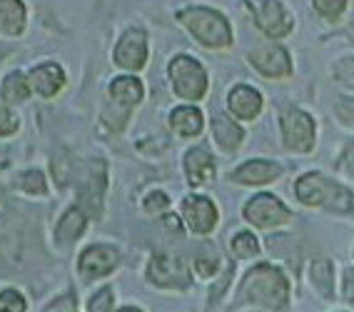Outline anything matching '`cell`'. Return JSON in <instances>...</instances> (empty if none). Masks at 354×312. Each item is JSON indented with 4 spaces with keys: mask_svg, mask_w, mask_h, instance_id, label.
Returning a JSON list of instances; mask_svg holds the SVG:
<instances>
[{
    "mask_svg": "<svg viewBox=\"0 0 354 312\" xmlns=\"http://www.w3.org/2000/svg\"><path fill=\"white\" fill-rule=\"evenodd\" d=\"M170 125L177 135L183 138H192L203 130V113L197 108H177L170 118Z\"/></svg>",
    "mask_w": 354,
    "mask_h": 312,
    "instance_id": "cell-20",
    "label": "cell"
},
{
    "mask_svg": "<svg viewBox=\"0 0 354 312\" xmlns=\"http://www.w3.org/2000/svg\"><path fill=\"white\" fill-rule=\"evenodd\" d=\"M6 102V95H0V135H13L18 130V120H15V115H10Z\"/></svg>",
    "mask_w": 354,
    "mask_h": 312,
    "instance_id": "cell-29",
    "label": "cell"
},
{
    "mask_svg": "<svg viewBox=\"0 0 354 312\" xmlns=\"http://www.w3.org/2000/svg\"><path fill=\"white\" fill-rule=\"evenodd\" d=\"M102 190H105V165L100 163V170H97V175H90V178L85 180V187H82V192H80L82 205L88 208V212L93 217L100 215Z\"/></svg>",
    "mask_w": 354,
    "mask_h": 312,
    "instance_id": "cell-18",
    "label": "cell"
},
{
    "mask_svg": "<svg viewBox=\"0 0 354 312\" xmlns=\"http://www.w3.org/2000/svg\"><path fill=\"white\" fill-rule=\"evenodd\" d=\"M185 170H187L190 185H205L215 175V163H212V158H209L205 147H195L185 158Z\"/></svg>",
    "mask_w": 354,
    "mask_h": 312,
    "instance_id": "cell-16",
    "label": "cell"
},
{
    "mask_svg": "<svg viewBox=\"0 0 354 312\" xmlns=\"http://www.w3.org/2000/svg\"><path fill=\"white\" fill-rule=\"evenodd\" d=\"M20 187L26 192H35V195H43V192L48 190V185H45V180H43V172H38V170L23 172V175H20Z\"/></svg>",
    "mask_w": 354,
    "mask_h": 312,
    "instance_id": "cell-26",
    "label": "cell"
},
{
    "mask_svg": "<svg viewBox=\"0 0 354 312\" xmlns=\"http://www.w3.org/2000/svg\"><path fill=\"white\" fill-rule=\"evenodd\" d=\"M115 265H118V250H113L110 245H93L80 257V275L88 280H95L113 273Z\"/></svg>",
    "mask_w": 354,
    "mask_h": 312,
    "instance_id": "cell-10",
    "label": "cell"
},
{
    "mask_svg": "<svg viewBox=\"0 0 354 312\" xmlns=\"http://www.w3.org/2000/svg\"><path fill=\"white\" fill-rule=\"evenodd\" d=\"M250 60H252L254 68L267 77H287L292 73L290 55H287V51L279 48V45L259 48V51H254L252 55H250Z\"/></svg>",
    "mask_w": 354,
    "mask_h": 312,
    "instance_id": "cell-11",
    "label": "cell"
},
{
    "mask_svg": "<svg viewBox=\"0 0 354 312\" xmlns=\"http://www.w3.org/2000/svg\"><path fill=\"white\" fill-rule=\"evenodd\" d=\"M26 28V8L20 0H0V30L20 35Z\"/></svg>",
    "mask_w": 354,
    "mask_h": 312,
    "instance_id": "cell-17",
    "label": "cell"
},
{
    "mask_svg": "<svg viewBox=\"0 0 354 312\" xmlns=\"http://www.w3.org/2000/svg\"><path fill=\"white\" fill-rule=\"evenodd\" d=\"M177 18L183 20V26L207 48H227L232 43V30H230L227 20L222 18L217 10L187 8V10H180Z\"/></svg>",
    "mask_w": 354,
    "mask_h": 312,
    "instance_id": "cell-3",
    "label": "cell"
},
{
    "mask_svg": "<svg viewBox=\"0 0 354 312\" xmlns=\"http://www.w3.org/2000/svg\"><path fill=\"white\" fill-rule=\"evenodd\" d=\"M150 280L160 287H187L190 285V270L183 257L155 255L147 268Z\"/></svg>",
    "mask_w": 354,
    "mask_h": 312,
    "instance_id": "cell-7",
    "label": "cell"
},
{
    "mask_svg": "<svg viewBox=\"0 0 354 312\" xmlns=\"http://www.w3.org/2000/svg\"><path fill=\"white\" fill-rule=\"evenodd\" d=\"M165 220H167V225H170L172 230H177V228H180V225H177V220H175V217H165Z\"/></svg>",
    "mask_w": 354,
    "mask_h": 312,
    "instance_id": "cell-38",
    "label": "cell"
},
{
    "mask_svg": "<svg viewBox=\"0 0 354 312\" xmlns=\"http://www.w3.org/2000/svg\"><path fill=\"white\" fill-rule=\"evenodd\" d=\"M118 312H140L138 307H122V310H118Z\"/></svg>",
    "mask_w": 354,
    "mask_h": 312,
    "instance_id": "cell-39",
    "label": "cell"
},
{
    "mask_svg": "<svg viewBox=\"0 0 354 312\" xmlns=\"http://www.w3.org/2000/svg\"><path fill=\"white\" fill-rule=\"evenodd\" d=\"M245 217L247 223L257 225V228H274V225L287 223L292 212L274 195H257L245 205Z\"/></svg>",
    "mask_w": 354,
    "mask_h": 312,
    "instance_id": "cell-6",
    "label": "cell"
},
{
    "mask_svg": "<svg viewBox=\"0 0 354 312\" xmlns=\"http://www.w3.org/2000/svg\"><path fill=\"white\" fill-rule=\"evenodd\" d=\"M232 253L242 260L247 257H254L259 253V245H257V237L252 232H240V235L232 240Z\"/></svg>",
    "mask_w": 354,
    "mask_h": 312,
    "instance_id": "cell-25",
    "label": "cell"
},
{
    "mask_svg": "<svg viewBox=\"0 0 354 312\" xmlns=\"http://www.w3.org/2000/svg\"><path fill=\"white\" fill-rule=\"evenodd\" d=\"M65 307H75V297H60V302H57V305L48 307L45 312H60V310H65Z\"/></svg>",
    "mask_w": 354,
    "mask_h": 312,
    "instance_id": "cell-37",
    "label": "cell"
},
{
    "mask_svg": "<svg viewBox=\"0 0 354 312\" xmlns=\"http://www.w3.org/2000/svg\"><path fill=\"white\" fill-rule=\"evenodd\" d=\"M295 192H297V198L304 205H315V208H324V210H332V212H349L354 205L352 192L344 185L324 178L319 172H312V175L299 178Z\"/></svg>",
    "mask_w": 354,
    "mask_h": 312,
    "instance_id": "cell-2",
    "label": "cell"
},
{
    "mask_svg": "<svg viewBox=\"0 0 354 312\" xmlns=\"http://www.w3.org/2000/svg\"><path fill=\"white\" fill-rule=\"evenodd\" d=\"M344 297L354 307V270H347V275H344Z\"/></svg>",
    "mask_w": 354,
    "mask_h": 312,
    "instance_id": "cell-36",
    "label": "cell"
},
{
    "mask_svg": "<svg viewBox=\"0 0 354 312\" xmlns=\"http://www.w3.org/2000/svg\"><path fill=\"white\" fill-rule=\"evenodd\" d=\"M254 23L270 38H282L292 30V18L279 0H257L254 3Z\"/></svg>",
    "mask_w": 354,
    "mask_h": 312,
    "instance_id": "cell-8",
    "label": "cell"
},
{
    "mask_svg": "<svg viewBox=\"0 0 354 312\" xmlns=\"http://www.w3.org/2000/svg\"><path fill=\"white\" fill-rule=\"evenodd\" d=\"M282 167L277 163H270V160H252V163H245L240 170L234 172L232 180L242 185H265L272 183L274 178H279Z\"/></svg>",
    "mask_w": 354,
    "mask_h": 312,
    "instance_id": "cell-13",
    "label": "cell"
},
{
    "mask_svg": "<svg viewBox=\"0 0 354 312\" xmlns=\"http://www.w3.org/2000/svg\"><path fill=\"white\" fill-rule=\"evenodd\" d=\"M147 60V38L142 30H127L115 48V63L125 71H140Z\"/></svg>",
    "mask_w": 354,
    "mask_h": 312,
    "instance_id": "cell-9",
    "label": "cell"
},
{
    "mask_svg": "<svg viewBox=\"0 0 354 312\" xmlns=\"http://www.w3.org/2000/svg\"><path fill=\"white\" fill-rule=\"evenodd\" d=\"M337 77L344 85H352L354 88V60H344V63L337 65Z\"/></svg>",
    "mask_w": 354,
    "mask_h": 312,
    "instance_id": "cell-32",
    "label": "cell"
},
{
    "mask_svg": "<svg viewBox=\"0 0 354 312\" xmlns=\"http://www.w3.org/2000/svg\"><path fill=\"white\" fill-rule=\"evenodd\" d=\"M337 115H339L344 122H354V100L342 98V100L337 102Z\"/></svg>",
    "mask_w": 354,
    "mask_h": 312,
    "instance_id": "cell-34",
    "label": "cell"
},
{
    "mask_svg": "<svg viewBox=\"0 0 354 312\" xmlns=\"http://www.w3.org/2000/svg\"><path fill=\"white\" fill-rule=\"evenodd\" d=\"M63 83H65V75H63V71H60V65H55V63L40 65L30 75V85L38 90L43 98H53L57 90L63 88Z\"/></svg>",
    "mask_w": 354,
    "mask_h": 312,
    "instance_id": "cell-15",
    "label": "cell"
},
{
    "mask_svg": "<svg viewBox=\"0 0 354 312\" xmlns=\"http://www.w3.org/2000/svg\"><path fill=\"white\" fill-rule=\"evenodd\" d=\"M30 80H26V75H20V73H13V75L8 77L6 85H3V95L6 100L10 102H23L28 95H30Z\"/></svg>",
    "mask_w": 354,
    "mask_h": 312,
    "instance_id": "cell-24",
    "label": "cell"
},
{
    "mask_svg": "<svg viewBox=\"0 0 354 312\" xmlns=\"http://www.w3.org/2000/svg\"><path fill=\"white\" fill-rule=\"evenodd\" d=\"M82 230H85V215H82L80 208H73L63 215L55 230V237L60 245H68V242H75L82 235Z\"/></svg>",
    "mask_w": 354,
    "mask_h": 312,
    "instance_id": "cell-21",
    "label": "cell"
},
{
    "mask_svg": "<svg viewBox=\"0 0 354 312\" xmlns=\"http://www.w3.org/2000/svg\"><path fill=\"white\" fill-rule=\"evenodd\" d=\"M170 80L175 93L185 100H200L207 90V75L203 65L187 55H177L170 63Z\"/></svg>",
    "mask_w": 354,
    "mask_h": 312,
    "instance_id": "cell-4",
    "label": "cell"
},
{
    "mask_svg": "<svg viewBox=\"0 0 354 312\" xmlns=\"http://www.w3.org/2000/svg\"><path fill=\"white\" fill-rule=\"evenodd\" d=\"M342 170L347 172V175H354V140L344 147V153H342V160H339Z\"/></svg>",
    "mask_w": 354,
    "mask_h": 312,
    "instance_id": "cell-35",
    "label": "cell"
},
{
    "mask_svg": "<svg viewBox=\"0 0 354 312\" xmlns=\"http://www.w3.org/2000/svg\"><path fill=\"white\" fill-rule=\"evenodd\" d=\"M0 312H26V300L15 290L0 293Z\"/></svg>",
    "mask_w": 354,
    "mask_h": 312,
    "instance_id": "cell-27",
    "label": "cell"
},
{
    "mask_svg": "<svg viewBox=\"0 0 354 312\" xmlns=\"http://www.w3.org/2000/svg\"><path fill=\"white\" fill-rule=\"evenodd\" d=\"M110 93H113V100L120 102L127 110H133V105L142 100V85H140L138 77H115L113 85H110Z\"/></svg>",
    "mask_w": 354,
    "mask_h": 312,
    "instance_id": "cell-19",
    "label": "cell"
},
{
    "mask_svg": "<svg viewBox=\"0 0 354 312\" xmlns=\"http://www.w3.org/2000/svg\"><path fill=\"white\" fill-rule=\"evenodd\" d=\"M332 273H335V268H332V262L329 260H317L310 270L312 282H315V287L324 295V297L332 295Z\"/></svg>",
    "mask_w": 354,
    "mask_h": 312,
    "instance_id": "cell-23",
    "label": "cell"
},
{
    "mask_svg": "<svg viewBox=\"0 0 354 312\" xmlns=\"http://www.w3.org/2000/svg\"><path fill=\"white\" fill-rule=\"evenodd\" d=\"M282 138L295 153H307L315 145V122L302 110H287L282 115Z\"/></svg>",
    "mask_w": 354,
    "mask_h": 312,
    "instance_id": "cell-5",
    "label": "cell"
},
{
    "mask_svg": "<svg viewBox=\"0 0 354 312\" xmlns=\"http://www.w3.org/2000/svg\"><path fill=\"white\" fill-rule=\"evenodd\" d=\"M240 297L252 305H262L267 310H282L290 300L287 277L272 265H257L247 273L240 287Z\"/></svg>",
    "mask_w": 354,
    "mask_h": 312,
    "instance_id": "cell-1",
    "label": "cell"
},
{
    "mask_svg": "<svg viewBox=\"0 0 354 312\" xmlns=\"http://www.w3.org/2000/svg\"><path fill=\"white\" fill-rule=\"evenodd\" d=\"M315 8L324 15V18L337 20L342 15V10L347 8V0H315Z\"/></svg>",
    "mask_w": 354,
    "mask_h": 312,
    "instance_id": "cell-28",
    "label": "cell"
},
{
    "mask_svg": "<svg viewBox=\"0 0 354 312\" xmlns=\"http://www.w3.org/2000/svg\"><path fill=\"white\" fill-rule=\"evenodd\" d=\"M167 205H170V200H167L165 192H150L145 200V210L152 212V215H158V212L167 210Z\"/></svg>",
    "mask_w": 354,
    "mask_h": 312,
    "instance_id": "cell-31",
    "label": "cell"
},
{
    "mask_svg": "<svg viewBox=\"0 0 354 312\" xmlns=\"http://www.w3.org/2000/svg\"><path fill=\"white\" fill-rule=\"evenodd\" d=\"M212 130H215V140L220 143L222 150H234V147H240L242 130H240V125H234L230 118H225V115H215V120H212Z\"/></svg>",
    "mask_w": 354,
    "mask_h": 312,
    "instance_id": "cell-22",
    "label": "cell"
},
{
    "mask_svg": "<svg viewBox=\"0 0 354 312\" xmlns=\"http://www.w3.org/2000/svg\"><path fill=\"white\" fill-rule=\"evenodd\" d=\"M110 307H113V290H100V293L95 295V297L90 300L88 310L90 312H110Z\"/></svg>",
    "mask_w": 354,
    "mask_h": 312,
    "instance_id": "cell-30",
    "label": "cell"
},
{
    "mask_svg": "<svg viewBox=\"0 0 354 312\" xmlns=\"http://www.w3.org/2000/svg\"><path fill=\"white\" fill-rule=\"evenodd\" d=\"M195 268L203 277H209V275H215V270H217V257L215 255L212 257H197Z\"/></svg>",
    "mask_w": 354,
    "mask_h": 312,
    "instance_id": "cell-33",
    "label": "cell"
},
{
    "mask_svg": "<svg viewBox=\"0 0 354 312\" xmlns=\"http://www.w3.org/2000/svg\"><path fill=\"white\" fill-rule=\"evenodd\" d=\"M230 110H232L240 120H252L257 118L259 110H262V98H259L257 90L247 88V85H237V88L230 93Z\"/></svg>",
    "mask_w": 354,
    "mask_h": 312,
    "instance_id": "cell-14",
    "label": "cell"
},
{
    "mask_svg": "<svg viewBox=\"0 0 354 312\" xmlns=\"http://www.w3.org/2000/svg\"><path fill=\"white\" fill-rule=\"evenodd\" d=\"M183 212L192 232H200V235L209 232L217 225V208L207 198H187Z\"/></svg>",
    "mask_w": 354,
    "mask_h": 312,
    "instance_id": "cell-12",
    "label": "cell"
}]
</instances>
